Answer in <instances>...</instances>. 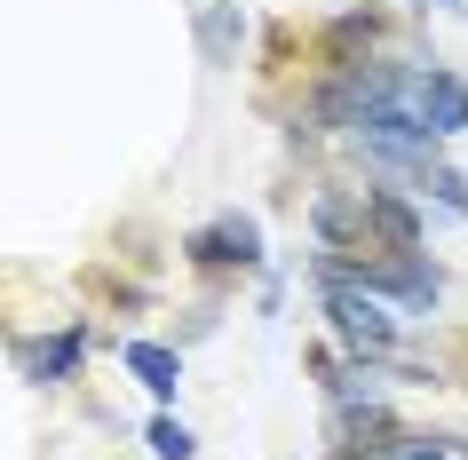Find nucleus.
Listing matches in <instances>:
<instances>
[{
  "mask_svg": "<svg viewBox=\"0 0 468 460\" xmlns=\"http://www.w3.org/2000/svg\"><path fill=\"white\" fill-rule=\"evenodd\" d=\"M318 302H325V326H334L357 358H397V317H389V302L349 294V286H318Z\"/></svg>",
  "mask_w": 468,
  "mask_h": 460,
  "instance_id": "nucleus-1",
  "label": "nucleus"
},
{
  "mask_svg": "<svg viewBox=\"0 0 468 460\" xmlns=\"http://www.w3.org/2000/svg\"><path fill=\"white\" fill-rule=\"evenodd\" d=\"M183 262H191V270H262V262H271V254H262V222H254V215L198 222L191 239H183Z\"/></svg>",
  "mask_w": 468,
  "mask_h": 460,
  "instance_id": "nucleus-2",
  "label": "nucleus"
},
{
  "mask_svg": "<svg viewBox=\"0 0 468 460\" xmlns=\"http://www.w3.org/2000/svg\"><path fill=\"white\" fill-rule=\"evenodd\" d=\"M397 444V412L381 397H349L325 421V460H381Z\"/></svg>",
  "mask_w": 468,
  "mask_h": 460,
  "instance_id": "nucleus-3",
  "label": "nucleus"
},
{
  "mask_svg": "<svg viewBox=\"0 0 468 460\" xmlns=\"http://www.w3.org/2000/svg\"><path fill=\"white\" fill-rule=\"evenodd\" d=\"M88 326H64V334H32V341H16L8 358H16V373H25L32 389H64V381H80V365H88Z\"/></svg>",
  "mask_w": 468,
  "mask_h": 460,
  "instance_id": "nucleus-4",
  "label": "nucleus"
},
{
  "mask_svg": "<svg viewBox=\"0 0 468 460\" xmlns=\"http://www.w3.org/2000/svg\"><path fill=\"white\" fill-rule=\"evenodd\" d=\"M405 96H413V112H420L429 135H468V80L461 72L420 64V72H405Z\"/></svg>",
  "mask_w": 468,
  "mask_h": 460,
  "instance_id": "nucleus-5",
  "label": "nucleus"
},
{
  "mask_svg": "<svg viewBox=\"0 0 468 460\" xmlns=\"http://www.w3.org/2000/svg\"><path fill=\"white\" fill-rule=\"evenodd\" d=\"M310 230H318V246H334V254L366 246V191H349V183H325V191L310 198Z\"/></svg>",
  "mask_w": 468,
  "mask_h": 460,
  "instance_id": "nucleus-6",
  "label": "nucleus"
},
{
  "mask_svg": "<svg viewBox=\"0 0 468 460\" xmlns=\"http://www.w3.org/2000/svg\"><path fill=\"white\" fill-rule=\"evenodd\" d=\"M366 239H381L389 254H413L420 246V215L405 191H366Z\"/></svg>",
  "mask_w": 468,
  "mask_h": 460,
  "instance_id": "nucleus-7",
  "label": "nucleus"
},
{
  "mask_svg": "<svg viewBox=\"0 0 468 460\" xmlns=\"http://www.w3.org/2000/svg\"><path fill=\"white\" fill-rule=\"evenodd\" d=\"M120 358H127V373H135L159 405H175V389H183V349H167V341H127Z\"/></svg>",
  "mask_w": 468,
  "mask_h": 460,
  "instance_id": "nucleus-8",
  "label": "nucleus"
},
{
  "mask_svg": "<svg viewBox=\"0 0 468 460\" xmlns=\"http://www.w3.org/2000/svg\"><path fill=\"white\" fill-rule=\"evenodd\" d=\"M239 40H247V8H239V0H207V8H198V56H207V64H230Z\"/></svg>",
  "mask_w": 468,
  "mask_h": 460,
  "instance_id": "nucleus-9",
  "label": "nucleus"
},
{
  "mask_svg": "<svg viewBox=\"0 0 468 460\" xmlns=\"http://www.w3.org/2000/svg\"><path fill=\"white\" fill-rule=\"evenodd\" d=\"M373 40H381V16H373V8H349V16H334V25H325V64L342 72V64L373 56Z\"/></svg>",
  "mask_w": 468,
  "mask_h": 460,
  "instance_id": "nucleus-10",
  "label": "nucleus"
},
{
  "mask_svg": "<svg viewBox=\"0 0 468 460\" xmlns=\"http://www.w3.org/2000/svg\"><path fill=\"white\" fill-rule=\"evenodd\" d=\"M413 183H420L429 198H437L444 215H461V222H468V175H452L444 159H420V167H413Z\"/></svg>",
  "mask_w": 468,
  "mask_h": 460,
  "instance_id": "nucleus-11",
  "label": "nucleus"
},
{
  "mask_svg": "<svg viewBox=\"0 0 468 460\" xmlns=\"http://www.w3.org/2000/svg\"><path fill=\"white\" fill-rule=\"evenodd\" d=\"M144 444H151V460H198V436L183 429L175 412H159V421H151V429H144Z\"/></svg>",
  "mask_w": 468,
  "mask_h": 460,
  "instance_id": "nucleus-12",
  "label": "nucleus"
},
{
  "mask_svg": "<svg viewBox=\"0 0 468 460\" xmlns=\"http://www.w3.org/2000/svg\"><path fill=\"white\" fill-rule=\"evenodd\" d=\"M444 8H461V0H444Z\"/></svg>",
  "mask_w": 468,
  "mask_h": 460,
  "instance_id": "nucleus-13",
  "label": "nucleus"
}]
</instances>
